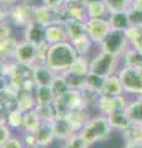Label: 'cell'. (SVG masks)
Returning <instances> with one entry per match:
<instances>
[{
    "instance_id": "36",
    "label": "cell",
    "mask_w": 142,
    "mask_h": 148,
    "mask_svg": "<svg viewBox=\"0 0 142 148\" xmlns=\"http://www.w3.org/2000/svg\"><path fill=\"white\" fill-rule=\"evenodd\" d=\"M109 14L116 11H125L131 8L132 0H104Z\"/></svg>"
},
{
    "instance_id": "16",
    "label": "cell",
    "mask_w": 142,
    "mask_h": 148,
    "mask_svg": "<svg viewBox=\"0 0 142 148\" xmlns=\"http://www.w3.org/2000/svg\"><path fill=\"white\" fill-rule=\"evenodd\" d=\"M108 117V121L110 123V126L114 130H119V131H126L127 128L131 127V120L129 119V116L126 115L125 110L121 111H114V112H110L108 115H105Z\"/></svg>"
},
{
    "instance_id": "55",
    "label": "cell",
    "mask_w": 142,
    "mask_h": 148,
    "mask_svg": "<svg viewBox=\"0 0 142 148\" xmlns=\"http://www.w3.org/2000/svg\"><path fill=\"white\" fill-rule=\"evenodd\" d=\"M137 98H140V99L142 100V94H141V95H139V96H137Z\"/></svg>"
},
{
    "instance_id": "39",
    "label": "cell",
    "mask_w": 142,
    "mask_h": 148,
    "mask_svg": "<svg viewBox=\"0 0 142 148\" xmlns=\"http://www.w3.org/2000/svg\"><path fill=\"white\" fill-rule=\"evenodd\" d=\"M127 11H129L131 26H142V10L131 6Z\"/></svg>"
},
{
    "instance_id": "8",
    "label": "cell",
    "mask_w": 142,
    "mask_h": 148,
    "mask_svg": "<svg viewBox=\"0 0 142 148\" xmlns=\"http://www.w3.org/2000/svg\"><path fill=\"white\" fill-rule=\"evenodd\" d=\"M34 9L35 6L29 5H15L9 10V20L16 27H25L34 21Z\"/></svg>"
},
{
    "instance_id": "34",
    "label": "cell",
    "mask_w": 142,
    "mask_h": 148,
    "mask_svg": "<svg viewBox=\"0 0 142 148\" xmlns=\"http://www.w3.org/2000/svg\"><path fill=\"white\" fill-rule=\"evenodd\" d=\"M24 115L25 112L20 109H12L8 112V125L10 128H22L24 125Z\"/></svg>"
},
{
    "instance_id": "12",
    "label": "cell",
    "mask_w": 142,
    "mask_h": 148,
    "mask_svg": "<svg viewBox=\"0 0 142 148\" xmlns=\"http://www.w3.org/2000/svg\"><path fill=\"white\" fill-rule=\"evenodd\" d=\"M36 137V142L38 146H48L54 138V128L52 121H41L40 126L34 132Z\"/></svg>"
},
{
    "instance_id": "14",
    "label": "cell",
    "mask_w": 142,
    "mask_h": 148,
    "mask_svg": "<svg viewBox=\"0 0 142 148\" xmlns=\"http://www.w3.org/2000/svg\"><path fill=\"white\" fill-rule=\"evenodd\" d=\"M53 128H54V138L57 140L66 141L71 138L73 135H75V130L73 128L71 122L63 116V117H57L53 121Z\"/></svg>"
},
{
    "instance_id": "46",
    "label": "cell",
    "mask_w": 142,
    "mask_h": 148,
    "mask_svg": "<svg viewBox=\"0 0 142 148\" xmlns=\"http://www.w3.org/2000/svg\"><path fill=\"white\" fill-rule=\"evenodd\" d=\"M125 148H142V141H134V142H126Z\"/></svg>"
},
{
    "instance_id": "25",
    "label": "cell",
    "mask_w": 142,
    "mask_h": 148,
    "mask_svg": "<svg viewBox=\"0 0 142 148\" xmlns=\"http://www.w3.org/2000/svg\"><path fill=\"white\" fill-rule=\"evenodd\" d=\"M63 11L67 18H74L79 21L88 20V14H86V8L84 4H74V5H64Z\"/></svg>"
},
{
    "instance_id": "11",
    "label": "cell",
    "mask_w": 142,
    "mask_h": 148,
    "mask_svg": "<svg viewBox=\"0 0 142 148\" xmlns=\"http://www.w3.org/2000/svg\"><path fill=\"white\" fill-rule=\"evenodd\" d=\"M59 99L63 101V104L67 106L69 111L85 109V106H86V103L83 98V94H82V90H79V89H69Z\"/></svg>"
},
{
    "instance_id": "29",
    "label": "cell",
    "mask_w": 142,
    "mask_h": 148,
    "mask_svg": "<svg viewBox=\"0 0 142 148\" xmlns=\"http://www.w3.org/2000/svg\"><path fill=\"white\" fill-rule=\"evenodd\" d=\"M71 43H72L73 47H74V49L77 51L78 56H83V57H85V56L88 54L90 47H91L93 41L90 40V37L88 35H83L75 40L71 41Z\"/></svg>"
},
{
    "instance_id": "18",
    "label": "cell",
    "mask_w": 142,
    "mask_h": 148,
    "mask_svg": "<svg viewBox=\"0 0 142 148\" xmlns=\"http://www.w3.org/2000/svg\"><path fill=\"white\" fill-rule=\"evenodd\" d=\"M123 94V88L121 84V79L119 74H111L105 78V84L103 92L100 95H106V96H117Z\"/></svg>"
},
{
    "instance_id": "48",
    "label": "cell",
    "mask_w": 142,
    "mask_h": 148,
    "mask_svg": "<svg viewBox=\"0 0 142 148\" xmlns=\"http://www.w3.org/2000/svg\"><path fill=\"white\" fill-rule=\"evenodd\" d=\"M131 6H132V8H136V9H140V10H142V0H132Z\"/></svg>"
},
{
    "instance_id": "43",
    "label": "cell",
    "mask_w": 142,
    "mask_h": 148,
    "mask_svg": "<svg viewBox=\"0 0 142 148\" xmlns=\"http://www.w3.org/2000/svg\"><path fill=\"white\" fill-rule=\"evenodd\" d=\"M11 37V29L6 22H1L0 24V41Z\"/></svg>"
},
{
    "instance_id": "13",
    "label": "cell",
    "mask_w": 142,
    "mask_h": 148,
    "mask_svg": "<svg viewBox=\"0 0 142 148\" xmlns=\"http://www.w3.org/2000/svg\"><path fill=\"white\" fill-rule=\"evenodd\" d=\"M45 31H46V27L34 20L25 27V40L36 46H38L40 43L46 41Z\"/></svg>"
},
{
    "instance_id": "10",
    "label": "cell",
    "mask_w": 142,
    "mask_h": 148,
    "mask_svg": "<svg viewBox=\"0 0 142 148\" xmlns=\"http://www.w3.org/2000/svg\"><path fill=\"white\" fill-rule=\"evenodd\" d=\"M56 77L47 64H36L32 67V79L36 85H51Z\"/></svg>"
},
{
    "instance_id": "49",
    "label": "cell",
    "mask_w": 142,
    "mask_h": 148,
    "mask_svg": "<svg viewBox=\"0 0 142 148\" xmlns=\"http://www.w3.org/2000/svg\"><path fill=\"white\" fill-rule=\"evenodd\" d=\"M4 68H5V64H4V62L0 59V77L4 75Z\"/></svg>"
},
{
    "instance_id": "33",
    "label": "cell",
    "mask_w": 142,
    "mask_h": 148,
    "mask_svg": "<svg viewBox=\"0 0 142 148\" xmlns=\"http://www.w3.org/2000/svg\"><path fill=\"white\" fill-rule=\"evenodd\" d=\"M35 110L37 111L40 119L42 121H54L57 119L56 110L53 108V104H42V105H36Z\"/></svg>"
},
{
    "instance_id": "42",
    "label": "cell",
    "mask_w": 142,
    "mask_h": 148,
    "mask_svg": "<svg viewBox=\"0 0 142 148\" xmlns=\"http://www.w3.org/2000/svg\"><path fill=\"white\" fill-rule=\"evenodd\" d=\"M24 145H25L26 148H30V147H34V146L37 145L34 132H25V136H24Z\"/></svg>"
},
{
    "instance_id": "9",
    "label": "cell",
    "mask_w": 142,
    "mask_h": 148,
    "mask_svg": "<svg viewBox=\"0 0 142 148\" xmlns=\"http://www.w3.org/2000/svg\"><path fill=\"white\" fill-rule=\"evenodd\" d=\"M127 100L125 99L123 95H117V96H106V95H99L97 100L98 109L100 112L104 115H108L114 111H121L125 110L127 106Z\"/></svg>"
},
{
    "instance_id": "2",
    "label": "cell",
    "mask_w": 142,
    "mask_h": 148,
    "mask_svg": "<svg viewBox=\"0 0 142 148\" xmlns=\"http://www.w3.org/2000/svg\"><path fill=\"white\" fill-rule=\"evenodd\" d=\"M111 126L108 121L106 116H97L90 119L85 126L80 130V135L88 142V145H93L99 141H105L111 136Z\"/></svg>"
},
{
    "instance_id": "54",
    "label": "cell",
    "mask_w": 142,
    "mask_h": 148,
    "mask_svg": "<svg viewBox=\"0 0 142 148\" xmlns=\"http://www.w3.org/2000/svg\"><path fill=\"white\" fill-rule=\"evenodd\" d=\"M139 72H140V74H141V77H142V67L139 68Z\"/></svg>"
},
{
    "instance_id": "35",
    "label": "cell",
    "mask_w": 142,
    "mask_h": 148,
    "mask_svg": "<svg viewBox=\"0 0 142 148\" xmlns=\"http://www.w3.org/2000/svg\"><path fill=\"white\" fill-rule=\"evenodd\" d=\"M51 86H52V90L54 92V95H56V98H61L64 92H67L71 89L67 80H66V78L63 77L62 74H56Z\"/></svg>"
},
{
    "instance_id": "4",
    "label": "cell",
    "mask_w": 142,
    "mask_h": 148,
    "mask_svg": "<svg viewBox=\"0 0 142 148\" xmlns=\"http://www.w3.org/2000/svg\"><path fill=\"white\" fill-rule=\"evenodd\" d=\"M119 77L121 79L123 92L137 96L142 94V77L139 72V68L123 67L119 72Z\"/></svg>"
},
{
    "instance_id": "47",
    "label": "cell",
    "mask_w": 142,
    "mask_h": 148,
    "mask_svg": "<svg viewBox=\"0 0 142 148\" xmlns=\"http://www.w3.org/2000/svg\"><path fill=\"white\" fill-rule=\"evenodd\" d=\"M8 122V111L0 110V125Z\"/></svg>"
},
{
    "instance_id": "50",
    "label": "cell",
    "mask_w": 142,
    "mask_h": 148,
    "mask_svg": "<svg viewBox=\"0 0 142 148\" xmlns=\"http://www.w3.org/2000/svg\"><path fill=\"white\" fill-rule=\"evenodd\" d=\"M84 5H88V4H91V3H98V1H104V0H82Z\"/></svg>"
},
{
    "instance_id": "30",
    "label": "cell",
    "mask_w": 142,
    "mask_h": 148,
    "mask_svg": "<svg viewBox=\"0 0 142 148\" xmlns=\"http://www.w3.org/2000/svg\"><path fill=\"white\" fill-rule=\"evenodd\" d=\"M104 84H105V77H102V75H99V74H95V73H91V72H89L88 74H86L85 86L89 88L90 90L98 92V94L100 95L103 92Z\"/></svg>"
},
{
    "instance_id": "24",
    "label": "cell",
    "mask_w": 142,
    "mask_h": 148,
    "mask_svg": "<svg viewBox=\"0 0 142 148\" xmlns=\"http://www.w3.org/2000/svg\"><path fill=\"white\" fill-rule=\"evenodd\" d=\"M125 112L132 123L142 125V100L137 98L136 100L130 101L125 109Z\"/></svg>"
},
{
    "instance_id": "3",
    "label": "cell",
    "mask_w": 142,
    "mask_h": 148,
    "mask_svg": "<svg viewBox=\"0 0 142 148\" xmlns=\"http://www.w3.org/2000/svg\"><path fill=\"white\" fill-rule=\"evenodd\" d=\"M129 45L130 42L126 37L125 31H119V30H110L106 37L103 40V42L100 43L102 51L115 56L117 58L123 54Z\"/></svg>"
},
{
    "instance_id": "40",
    "label": "cell",
    "mask_w": 142,
    "mask_h": 148,
    "mask_svg": "<svg viewBox=\"0 0 142 148\" xmlns=\"http://www.w3.org/2000/svg\"><path fill=\"white\" fill-rule=\"evenodd\" d=\"M11 138V130L8 123L0 125V147H1L6 141Z\"/></svg>"
},
{
    "instance_id": "38",
    "label": "cell",
    "mask_w": 142,
    "mask_h": 148,
    "mask_svg": "<svg viewBox=\"0 0 142 148\" xmlns=\"http://www.w3.org/2000/svg\"><path fill=\"white\" fill-rule=\"evenodd\" d=\"M88 142L84 140V137L80 133H75L71 138L64 141V145L62 148H88Z\"/></svg>"
},
{
    "instance_id": "7",
    "label": "cell",
    "mask_w": 142,
    "mask_h": 148,
    "mask_svg": "<svg viewBox=\"0 0 142 148\" xmlns=\"http://www.w3.org/2000/svg\"><path fill=\"white\" fill-rule=\"evenodd\" d=\"M85 26H86V35L95 43H102L103 40L109 34V31L111 30L109 20H106L104 17L88 18L85 21Z\"/></svg>"
},
{
    "instance_id": "26",
    "label": "cell",
    "mask_w": 142,
    "mask_h": 148,
    "mask_svg": "<svg viewBox=\"0 0 142 148\" xmlns=\"http://www.w3.org/2000/svg\"><path fill=\"white\" fill-rule=\"evenodd\" d=\"M125 34L131 47L142 54V26H130Z\"/></svg>"
},
{
    "instance_id": "41",
    "label": "cell",
    "mask_w": 142,
    "mask_h": 148,
    "mask_svg": "<svg viewBox=\"0 0 142 148\" xmlns=\"http://www.w3.org/2000/svg\"><path fill=\"white\" fill-rule=\"evenodd\" d=\"M0 148H26L24 142H21L17 138H10L9 141H6Z\"/></svg>"
},
{
    "instance_id": "31",
    "label": "cell",
    "mask_w": 142,
    "mask_h": 148,
    "mask_svg": "<svg viewBox=\"0 0 142 148\" xmlns=\"http://www.w3.org/2000/svg\"><path fill=\"white\" fill-rule=\"evenodd\" d=\"M62 75L66 78V80L68 83L71 89H84L86 84V75H79V74H74L72 72H63Z\"/></svg>"
},
{
    "instance_id": "1",
    "label": "cell",
    "mask_w": 142,
    "mask_h": 148,
    "mask_svg": "<svg viewBox=\"0 0 142 148\" xmlns=\"http://www.w3.org/2000/svg\"><path fill=\"white\" fill-rule=\"evenodd\" d=\"M79 57L69 41L51 45L46 54V64L56 74L68 71Z\"/></svg>"
},
{
    "instance_id": "28",
    "label": "cell",
    "mask_w": 142,
    "mask_h": 148,
    "mask_svg": "<svg viewBox=\"0 0 142 148\" xmlns=\"http://www.w3.org/2000/svg\"><path fill=\"white\" fill-rule=\"evenodd\" d=\"M42 120L40 119L37 111L35 109L26 111L24 115V125H22V130L24 132H35Z\"/></svg>"
},
{
    "instance_id": "17",
    "label": "cell",
    "mask_w": 142,
    "mask_h": 148,
    "mask_svg": "<svg viewBox=\"0 0 142 148\" xmlns=\"http://www.w3.org/2000/svg\"><path fill=\"white\" fill-rule=\"evenodd\" d=\"M46 41L49 45L59 43V42H66L68 41L67 32L63 24H53L46 27Z\"/></svg>"
},
{
    "instance_id": "45",
    "label": "cell",
    "mask_w": 142,
    "mask_h": 148,
    "mask_svg": "<svg viewBox=\"0 0 142 148\" xmlns=\"http://www.w3.org/2000/svg\"><path fill=\"white\" fill-rule=\"evenodd\" d=\"M9 17V11L4 9L3 5H0V24L1 22H5V20Z\"/></svg>"
},
{
    "instance_id": "23",
    "label": "cell",
    "mask_w": 142,
    "mask_h": 148,
    "mask_svg": "<svg viewBox=\"0 0 142 148\" xmlns=\"http://www.w3.org/2000/svg\"><path fill=\"white\" fill-rule=\"evenodd\" d=\"M36 105H37V103H36L34 91L21 90L19 92V95L16 96V108L20 109L21 111H24V112L35 109Z\"/></svg>"
},
{
    "instance_id": "37",
    "label": "cell",
    "mask_w": 142,
    "mask_h": 148,
    "mask_svg": "<svg viewBox=\"0 0 142 148\" xmlns=\"http://www.w3.org/2000/svg\"><path fill=\"white\" fill-rule=\"evenodd\" d=\"M68 72H72L74 74H79V75H86L89 73V62L83 56H79L77 61L73 63V66L68 69Z\"/></svg>"
},
{
    "instance_id": "6",
    "label": "cell",
    "mask_w": 142,
    "mask_h": 148,
    "mask_svg": "<svg viewBox=\"0 0 142 148\" xmlns=\"http://www.w3.org/2000/svg\"><path fill=\"white\" fill-rule=\"evenodd\" d=\"M15 62L25 66L34 67L38 61V49L37 46L24 40L22 42H19L15 53Z\"/></svg>"
},
{
    "instance_id": "51",
    "label": "cell",
    "mask_w": 142,
    "mask_h": 148,
    "mask_svg": "<svg viewBox=\"0 0 142 148\" xmlns=\"http://www.w3.org/2000/svg\"><path fill=\"white\" fill-rule=\"evenodd\" d=\"M17 0H0V3H5V4H15Z\"/></svg>"
},
{
    "instance_id": "32",
    "label": "cell",
    "mask_w": 142,
    "mask_h": 148,
    "mask_svg": "<svg viewBox=\"0 0 142 148\" xmlns=\"http://www.w3.org/2000/svg\"><path fill=\"white\" fill-rule=\"evenodd\" d=\"M85 8H86V14H88V18H100L104 17L109 12L104 1L91 3L85 5Z\"/></svg>"
},
{
    "instance_id": "20",
    "label": "cell",
    "mask_w": 142,
    "mask_h": 148,
    "mask_svg": "<svg viewBox=\"0 0 142 148\" xmlns=\"http://www.w3.org/2000/svg\"><path fill=\"white\" fill-rule=\"evenodd\" d=\"M68 121L71 122L73 128L77 132H80V130L85 126V123L89 121V115L85 111V109H80V110H71L68 111V114L64 116Z\"/></svg>"
},
{
    "instance_id": "19",
    "label": "cell",
    "mask_w": 142,
    "mask_h": 148,
    "mask_svg": "<svg viewBox=\"0 0 142 148\" xmlns=\"http://www.w3.org/2000/svg\"><path fill=\"white\" fill-rule=\"evenodd\" d=\"M109 24L111 30H119V31H126L131 26L129 11H116L111 12L109 16Z\"/></svg>"
},
{
    "instance_id": "44",
    "label": "cell",
    "mask_w": 142,
    "mask_h": 148,
    "mask_svg": "<svg viewBox=\"0 0 142 148\" xmlns=\"http://www.w3.org/2000/svg\"><path fill=\"white\" fill-rule=\"evenodd\" d=\"M66 0H42L43 5L51 9H63Z\"/></svg>"
},
{
    "instance_id": "52",
    "label": "cell",
    "mask_w": 142,
    "mask_h": 148,
    "mask_svg": "<svg viewBox=\"0 0 142 148\" xmlns=\"http://www.w3.org/2000/svg\"><path fill=\"white\" fill-rule=\"evenodd\" d=\"M30 148H45L43 146H38V145H36V146H34V147H30Z\"/></svg>"
},
{
    "instance_id": "22",
    "label": "cell",
    "mask_w": 142,
    "mask_h": 148,
    "mask_svg": "<svg viewBox=\"0 0 142 148\" xmlns=\"http://www.w3.org/2000/svg\"><path fill=\"white\" fill-rule=\"evenodd\" d=\"M34 95L37 105L52 104L53 100L56 99V95H54L51 85H36L34 89Z\"/></svg>"
},
{
    "instance_id": "21",
    "label": "cell",
    "mask_w": 142,
    "mask_h": 148,
    "mask_svg": "<svg viewBox=\"0 0 142 148\" xmlns=\"http://www.w3.org/2000/svg\"><path fill=\"white\" fill-rule=\"evenodd\" d=\"M17 45L19 42L14 37H9V38L0 41V59L3 62H10L11 59H15Z\"/></svg>"
},
{
    "instance_id": "53",
    "label": "cell",
    "mask_w": 142,
    "mask_h": 148,
    "mask_svg": "<svg viewBox=\"0 0 142 148\" xmlns=\"http://www.w3.org/2000/svg\"><path fill=\"white\" fill-rule=\"evenodd\" d=\"M140 141H142V125H141V131H140Z\"/></svg>"
},
{
    "instance_id": "15",
    "label": "cell",
    "mask_w": 142,
    "mask_h": 148,
    "mask_svg": "<svg viewBox=\"0 0 142 148\" xmlns=\"http://www.w3.org/2000/svg\"><path fill=\"white\" fill-rule=\"evenodd\" d=\"M64 29L67 32V37L68 41H73L78 38V37L86 35V26H85V21H79V20H74V18H67L63 21Z\"/></svg>"
},
{
    "instance_id": "5",
    "label": "cell",
    "mask_w": 142,
    "mask_h": 148,
    "mask_svg": "<svg viewBox=\"0 0 142 148\" xmlns=\"http://www.w3.org/2000/svg\"><path fill=\"white\" fill-rule=\"evenodd\" d=\"M116 63H117V57L102 51L89 62V72L106 78L114 74L116 68Z\"/></svg>"
},
{
    "instance_id": "27",
    "label": "cell",
    "mask_w": 142,
    "mask_h": 148,
    "mask_svg": "<svg viewBox=\"0 0 142 148\" xmlns=\"http://www.w3.org/2000/svg\"><path fill=\"white\" fill-rule=\"evenodd\" d=\"M121 58L123 67H134V68L142 67V54L132 47L127 48L121 56Z\"/></svg>"
}]
</instances>
